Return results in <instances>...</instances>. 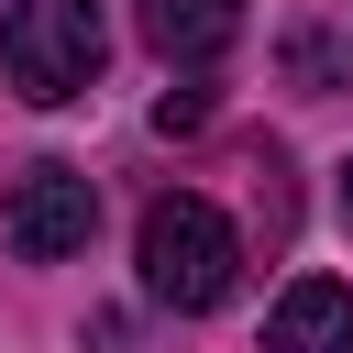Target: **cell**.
Returning <instances> with one entry per match:
<instances>
[{"label": "cell", "mask_w": 353, "mask_h": 353, "mask_svg": "<svg viewBox=\"0 0 353 353\" xmlns=\"http://www.w3.org/2000/svg\"><path fill=\"white\" fill-rule=\"evenodd\" d=\"M342 232H353V165H342Z\"/></svg>", "instance_id": "52a82bcc"}, {"label": "cell", "mask_w": 353, "mask_h": 353, "mask_svg": "<svg viewBox=\"0 0 353 353\" xmlns=\"http://www.w3.org/2000/svg\"><path fill=\"white\" fill-rule=\"evenodd\" d=\"M265 353H353V287L342 276H298L265 320Z\"/></svg>", "instance_id": "277c9868"}, {"label": "cell", "mask_w": 353, "mask_h": 353, "mask_svg": "<svg viewBox=\"0 0 353 353\" xmlns=\"http://www.w3.org/2000/svg\"><path fill=\"white\" fill-rule=\"evenodd\" d=\"M132 22H143V44H154L165 66H210V55H232L243 0H143Z\"/></svg>", "instance_id": "5b68a950"}, {"label": "cell", "mask_w": 353, "mask_h": 353, "mask_svg": "<svg viewBox=\"0 0 353 353\" xmlns=\"http://www.w3.org/2000/svg\"><path fill=\"white\" fill-rule=\"evenodd\" d=\"M0 66H11V88H22L33 110L77 99V88L99 77V0H11Z\"/></svg>", "instance_id": "7a4b0ae2"}, {"label": "cell", "mask_w": 353, "mask_h": 353, "mask_svg": "<svg viewBox=\"0 0 353 353\" xmlns=\"http://www.w3.org/2000/svg\"><path fill=\"white\" fill-rule=\"evenodd\" d=\"M154 121H165V132H199V121H210V99H199V88H165V99H154Z\"/></svg>", "instance_id": "8992f818"}, {"label": "cell", "mask_w": 353, "mask_h": 353, "mask_svg": "<svg viewBox=\"0 0 353 353\" xmlns=\"http://www.w3.org/2000/svg\"><path fill=\"white\" fill-rule=\"evenodd\" d=\"M11 254L22 265H66V254H88V232H99V188L77 176V165H22V188H11Z\"/></svg>", "instance_id": "3957f363"}, {"label": "cell", "mask_w": 353, "mask_h": 353, "mask_svg": "<svg viewBox=\"0 0 353 353\" xmlns=\"http://www.w3.org/2000/svg\"><path fill=\"white\" fill-rule=\"evenodd\" d=\"M143 298H165V309H221L232 298V276H243V243H232V221L210 210V199H188V188H165L154 210H143Z\"/></svg>", "instance_id": "6da1fadb"}]
</instances>
